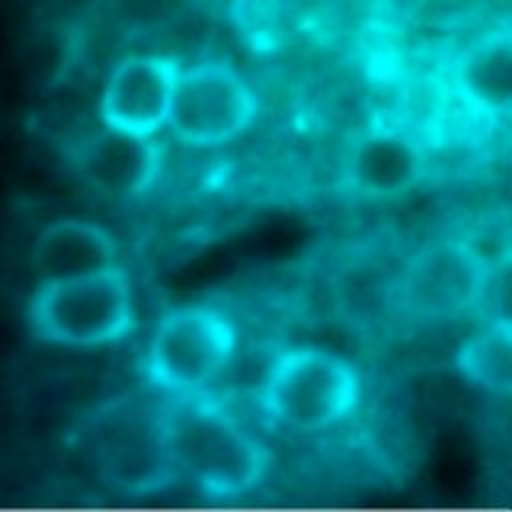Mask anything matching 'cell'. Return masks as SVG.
<instances>
[{"label": "cell", "instance_id": "4", "mask_svg": "<svg viewBox=\"0 0 512 512\" xmlns=\"http://www.w3.org/2000/svg\"><path fill=\"white\" fill-rule=\"evenodd\" d=\"M234 348L236 334L224 314L208 306H180L158 320L146 372L160 388L190 394L222 372Z\"/></svg>", "mask_w": 512, "mask_h": 512}, {"label": "cell", "instance_id": "2", "mask_svg": "<svg viewBox=\"0 0 512 512\" xmlns=\"http://www.w3.org/2000/svg\"><path fill=\"white\" fill-rule=\"evenodd\" d=\"M132 282L122 266L54 282H38L30 304L32 332L68 346H100L124 338L134 326Z\"/></svg>", "mask_w": 512, "mask_h": 512}, {"label": "cell", "instance_id": "12", "mask_svg": "<svg viewBox=\"0 0 512 512\" xmlns=\"http://www.w3.org/2000/svg\"><path fill=\"white\" fill-rule=\"evenodd\" d=\"M510 356V326L506 320H500L470 336L462 344L458 352V366L478 386L492 390H508Z\"/></svg>", "mask_w": 512, "mask_h": 512}, {"label": "cell", "instance_id": "7", "mask_svg": "<svg viewBox=\"0 0 512 512\" xmlns=\"http://www.w3.org/2000/svg\"><path fill=\"white\" fill-rule=\"evenodd\" d=\"M176 58L146 54L124 58L110 74L100 102L104 126L154 136L168 124L172 98L182 74Z\"/></svg>", "mask_w": 512, "mask_h": 512}, {"label": "cell", "instance_id": "5", "mask_svg": "<svg viewBox=\"0 0 512 512\" xmlns=\"http://www.w3.org/2000/svg\"><path fill=\"white\" fill-rule=\"evenodd\" d=\"M256 110V94L232 66L204 62L182 70L168 128L182 142L212 146L244 132Z\"/></svg>", "mask_w": 512, "mask_h": 512}, {"label": "cell", "instance_id": "1", "mask_svg": "<svg viewBox=\"0 0 512 512\" xmlns=\"http://www.w3.org/2000/svg\"><path fill=\"white\" fill-rule=\"evenodd\" d=\"M158 424L170 466L210 494H242L266 470L262 446L216 400L176 394L158 412Z\"/></svg>", "mask_w": 512, "mask_h": 512}, {"label": "cell", "instance_id": "9", "mask_svg": "<svg viewBox=\"0 0 512 512\" xmlns=\"http://www.w3.org/2000/svg\"><path fill=\"white\" fill-rule=\"evenodd\" d=\"M118 264V246L100 224L64 218L48 224L34 240L32 268L38 282L98 274Z\"/></svg>", "mask_w": 512, "mask_h": 512}, {"label": "cell", "instance_id": "11", "mask_svg": "<svg viewBox=\"0 0 512 512\" xmlns=\"http://www.w3.org/2000/svg\"><path fill=\"white\" fill-rule=\"evenodd\" d=\"M456 82L464 98L484 112H506L512 94V52L508 34L472 46L458 62Z\"/></svg>", "mask_w": 512, "mask_h": 512}, {"label": "cell", "instance_id": "10", "mask_svg": "<svg viewBox=\"0 0 512 512\" xmlns=\"http://www.w3.org/2000/svg\"><path fill=\"white\" fill-rule=\"evenodd\" d=\"M424 166V152L410 136L394 128H374L352 150L350 180L368 196H396L422 180Z\"/></svg>", "mask_w": 512, "mask_h": 512}, {"label": "cell", "instance_id": "6", "mask_svg": "<svg viewBox=\"0 0 512 512\" xmlns=\"http://www.w3.org/2000/svg\"><path fill=\"white\" fill-rule=\"evenodd\" d=\"M486 278V264L470 244L436 240L404 268L398 302L416 318L454 316L478 302Z\"/></svg>", "mask_w": 512, "mask_h": 512}, {"label": "cell", "instance_id": "8", "mask_svg": "<svg viewBox=\"0 0 512 512\" xmlns=\"http://www.w3.org/2000/svg\"><path fill=\"white\" fill-rule=\"evenodd\" d=\"M164 152L154 136L104 126L80 148V174L110 198H134L162 172Z\"/></svg>", "mask_w": 512, "mask_h": 512}, {"label": "cell", "instance_id": "3", "mask_svg": "<svg viewBox=\"0 0 512 512\" xmlns=\"http://www.w3.org/2000/svg\"><path fill=\"white\" fill-rule=\"evenodd\" d=\"M260 398L276 420L300 430H320L356 410L360 380L342 356L316 348L284 350L268 366Z\"/></svg>", "mask_w": 512, "mask_h": 512}]
</instances>
